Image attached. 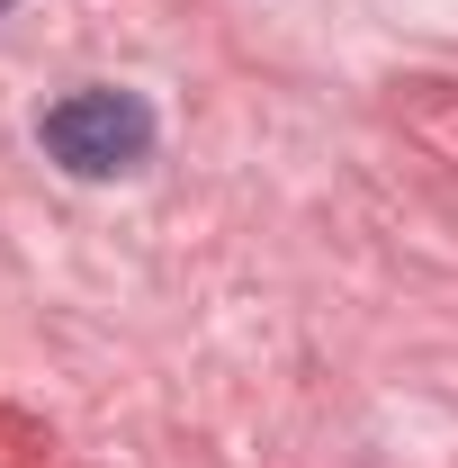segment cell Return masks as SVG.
<instances>
[{"instance_id": "1", "label": "cell", "mask_w": 458, "mask_h": 468, "mask_svg": "<svg viewBox=\"0 0 458 468\" xmlns=\"http://www.w3.org/2000/svg\"><path fill=\"white\" fill-rule=\"evenodd\" d=\"M36 144L72 180H117L153 154V109L135 90H117V81H90V90H63L55 109L36 117Z\"/></svg>"}]
</instances>
